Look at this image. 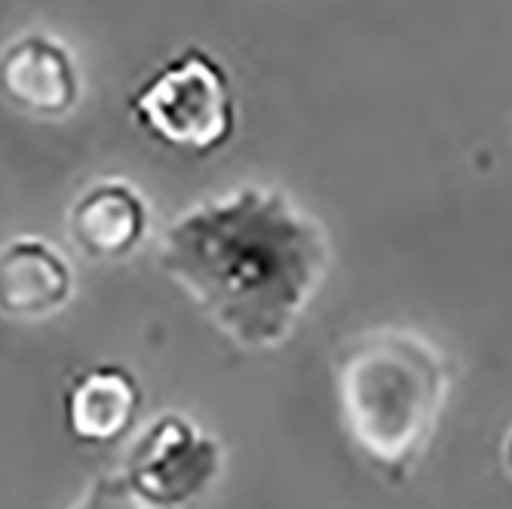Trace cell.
I'll list each match as a JSON object with an SVG mask.
<instances>
[{"instance_id":"1","label":"cell","mask_w":512,"mask_h":509,"mask_svg":"<svg viewBox=\"0 0 512 509\" xmlns=\"http://www.w3.org/2000/svg\"><path fill=\"white\" fill-rule=\"evenodd\" d=\"M157 261L237 347L270 350L307 313L332 249L322 224L283 191L243 184L184 209Z\"/></svg>"},{"instance_id":"2","label":"cell","mask_w":512,"mask_h":509,"mask_svg":"<svg viewBox=\"0 0 512 509\" xmlns=\"http://www.w3.org/2000/svg\"><path fill=\"white\" fill-rule=\"evenodd\" d=\"M448 372L442 356L408 332L359 338L338 365L350 433L387 467L408 460L433 433Z\"/></svg>"},{"instance_id":"3","label":"cell","mask_w":512,"mask_h":509,"mask_svg":"<svg viewBox=\"0 0 512 509\" xmlns=\"http://www.w3.org/2000/svg\"><path fill=\"white\" fill-rule=\"evenodd\" d=\"M138 126L184 154H212L237 129V102L224 65L200 50L175 53L132 92Z\"/></svg>"},{"instance_id":"4","label":"cell","mask_w":512,"mask_h":509,"mask_svg":"<svg viewBox=\"0 0 512 509\" xmlns=\"http://www.w3.org/2000/svg\"><path fill=\"white\" fill-rule=\"evenodd\" d=\"M218 470V442L184 414L166 411L135 439L120 476L145 506H181L200 497Z\"/></svg>"},{"instance_id":"5","label":"cell","mask_w":512,"mask_h":509,"mask_svg":"<svg viewBox=\"0 0 512 509\" xmlns=\"http://www.w3.org/2000/svg\"><path fill=\"white\" fill-rule=\"evenodd\" d=\"M74 298V267L62 249L25 234L0 246V316L40 322L56 316Z\"/></svg>"},{"instance_id":"6","label":"cell","mask_w":512,"mask_h":509,"mask_svg":"<svg viewBox=\"0 0 512 509\" xmlns=\"http://www.w3.org/2000/svg\"><path fill=\"white\" fill-rule=\"evenodd\" d=\"M0 89L37 117H62L80 99V71L65 43L31 31L0 53Z\"/></svg>"},{"instance_id":"7","label":"cell","mask_w":512,"mask_h":509,"mask_svg":"<svg viewBox=\"0 0 512 509\" xmlns=\"http://www.w3.org/2000/svg\"><path fill=\"white\" fill-rule=\"evenodd\" d=\"M151 209L135 184L123 178H102L68 209V234L74 246L96 261L129 258L148 237Z\"/></svg>"},{"instance_id":"8","label":"cell","mask_w":512,"mask_h":509,"mask_svg":"<svg viewBox=\"0 0 512 509\" xmlns=\"http://www.w3.org/2000/svg\"><path fill=\"white\" fill-rule=\"evenodd\" d=\"M65 427L83 445H114L138 421L142 387L123 365H92L65 390Z\"/></svg>"},{"instance_id":"9","label":"cell","mask_w":512,"mask_h":509,"mask_svg":"<svg viewBox=\"0 0 512 509\" xmlns=\"http://www.w3.org/2000/svg\"><path fill=\"white\" fill-rule=\"evenodd\" d=\"M68 509H145V503L132 494V488L123 482V476H99L92 479Z\"/></svg>"},{"instance_id":"10","label":"cell","mask_w":512,"mask_h":509,"mask_svg":"<svg viewBox=\"0 0 512 509\" xmlns=\"http://www.w3.org/2000/svg\"><path fill=\"white\" fill-rule=\"evenodd\" d=\"M509 460H512V442H509Z\"/></svg>"}]
</instances>
